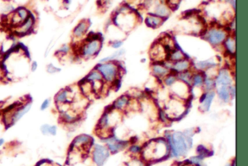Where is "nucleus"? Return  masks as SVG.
Instances as JSON below:
<instances>
[{"mask_svg":"<svg viewBox=\"0 0 248 166\" xmlns=\"http://www.w3.org/2000/svg\"><path fill=\"white\" fill-rule=\"evenodd\" d=\"M47 73H50V74H54V73L60 72V69L58 68H56V66L53 65L52 63H50V64H49L47 66Z\"/></svg>","mask_w":248,"mask_h":166,"instance_id":"c9c22d12","label":"nucleus"},{"mask_svg":"<svg viewBox=\"0 0 248 166\" xmlns=\"http://www.w3.org/2000/svg\"><path fill=\"white\" fill-rule=\"evenodd\" d=\"M185 105L183 101L178 97H174L168 101L165 107V115L168 118L176 119L184 114Z\"/></svg>","mask_w":248,"mask_h":166,"instance_id":"20e7f679","label":"nucleus"},{"mask_svg":"<svg viewBox=\"0 0 248 166\" xmlns=\"http://www.w3.org/2000/svg\"><path fill=\"white\" fill-rule=\"evenodd\" d=\"M64 2H66V4H69L71 2V0H64Z\"/></svg>","mask_w":248,"mask_h":166,"instance_id":"a18cd8bd","label":"nucleus"},{"mask_svg":"<svg viewBox=\"0 0 248 166\" xmlns=\"http://www.w3.org/2000/svg\"><path fill=\"white\" fill-rule=\"evenodd\" d=\"M192 74L188 70L185 72H182V73H179L178 76V79L181 81L184 82L186 84H190L191 82L192 81Z\"/></svg>","mask_w":248,"mask_h":166,"instance_id":"a878e982","label":"nucleus"},{"mask_svg":"<svg viewBox=\"0 0 248 166\" xmlns=\"http://www.w3.org/2000/svg\"><path fill=\"white\" fill-rule=\"evenodd\" d=\"M152 72L157 77H165L170 73L169 69L159 63H155L152 65Z\"/></svg>","mask_w":248,"mask_h":166,"instance_id":"a211bd4d","label":"nucleus"},{"mask_svg":"<svg viewBox=\"0 0 248 166\" xmlns=\"http://www.w3.org/2000/svg\"><path fill=\"white\" fill-rule=\"evenodd\" d=\"M5 142V141L3 138H0V147H2V145H4Z\"/></svg>","mask_w":248,"mask_h":166,"instance_id":"c03bdc74","label":"nucleus"},{"mask_svg":"<svg viewBox=\"0 0 248 166\" xmlns=\"http://www.w3.org/2000/svg\"><path fill=\"white\" fill-rule=\"evenodd\" d=\"M215 65V63L210 61H202L199 62L196 64V67L199 70H205Z\"/></svg>","mask_w":248,"mask_h":166,"instance_id":"c756f323","label":"nucleus"},{"mask_svg":"<svg viewBox=\"0 0 248 166\" xmlns=\"http://www.w3.org/2000/svg\"><path fill=\"white\" fill-rule=\"evenodd\" d=\"M215 92L213 91H210L208 92L207 93L205 94V96H204V99L203 100V102H201V109L204 111H208L210 110V106H211L212 102H213V99L215 97Z\"/></svg>","mask_w":248,"mask_h":166,"instance_id":"aec40b11","label":"nucleus"},{"mask_svg":"<svg viewBox=\"0 0 248 166\" xmlns=\"http://www.w3.org/2000/svg\"><path fill=\"white\" fill-rule=\"evenodd\" d=\"M58 132V127L56 125H51V128H50V136H56Z\"/></svg>","mask_w":248,"mask_h":166,"instance_id":"ea45409f","label":"nucleus"},{"mask_svg":"<svg viewBox=\"0 0 248 166\" xmlns=\"http://www.w3.org/2000/svg\"><path fill=\"white\" fill-rule=\"evenodd\" d=\"M167 143L175 157H183L188 152V142L181 132H175L167 136Z\"/></svg>","mask_w":248,"mask_h":166,"instance_id":"f03ea898","label":"nucleus"},{"mask_svg":"<svg viewBox=\"0 0 248 166\" xmlns=\"http://www.w3.org/2000/svg\"><path fill=\"white\" fill-rule=\"evenodd\" d=\"M88 28V23L87 21H81L74 29V36L76 38H80L82 37Z\"/></svg>","mask_w":248,"mask_h":166,"instance_id":"6ab92c4d","label":"nucleus"},{"mask_svg":"<svg viewBox=\"0 0 248 166\" xmlns=\"http://www.w3.org/2000/svg\"><path fill=\"white\" fill-rule=\"evenodd\" d=\"M166 52L165 48L161 44H154L151 47L150 51L151 57L155 63L162 62L164 59H166Z\"/></svg>","mask_w":248,"mask_h":166,"instance_id":"9b49d317","label":"nucleus"},{"mask_svg":"<svg viewBox=\"0 0 248 166\" xmlns=\"http://www.w3.org/2000/svg\"><path fill=\"white\" fill-rule=\"evenodd\" d=\"M50 128H51V125L44 123L42 125L41 127H40V131H41L42 135L50 136Z\"/></svg>","mask_w":248,"mask_h":166,"instance_id":"f704fd0d","label":"nucleus"},{"mask_svg":"<svg viewBox=\"0 0 248 166\" xmlns=\"http://www.w3.org/2000/svg\"><path fill=\"white\" fill-rule=\"evenodd\" d=\"M60 118L61 122L64 123L66 125H67V124L79 122L80 116L77 112L71 108L69 110L60 112Z\"/></svg>","mask_w":248,"mask_h":166,"instance_id":"f8f14e48","label":"nucleus"},{"mask_svg":"<svg viewBox=\"0 0 248 166\" xmlns=\"http://www.w3.org/2000/svg\"><path fill=\"white\" fill-rule=\"evenodd\" d=\"M192 82L196 87H199V86H202L203 83H204V78H203L202 75L201 74L194 75L192 78Z\"/></svg>","mask_w":248,"mask_h":166,"instance_id":"473e14b6","label":"nucleus"},{"mask_svg":"<svg viewBox=\"0 0 248 166\" xmlns=\"http://www.w3.org/2000/svg\"><path fill=\"white\" fill-rule=\"evenodd\" d=\"M154 13L156 16L159 18H165V17H167L170 14V9L167 5L160 4L156 7Z\"/></svg>","mask_w":248,"mask_h":166,"instance_id":"412c9836","label":"nucleus"},{"mask_svg":"<svg viewBox=\"0 0 248 166\" xmlns=\"http://www.w3.org/2000/svg\"><path fill=\"white\" fill-rule=\"evenodd\" d=\"M50 99H44V100L43 101L42 103L41 106H40V110H41L42 111L45 110L46 109H47V108L50 107Z\"/></svg>","mask_w":248,"mask_h":166,"instance_id":"58836bf2","label":"nucleus"},{"mask_svg":"<svg viewBox=\"0 0 248 166\" xmlns=\"http://www.w3.org/2000/svg\"><path fill=\"white\" fill-rule=\"evenodd\" d=\"M34 21H35V18L32 15H28V18L18 27V31H17L18 34H21V35H25V34H28L31 31V28H33Z\"/></svg>","mask_w":248,"mask_h":166,"instance_id":"2eb2a0df","label":"nucleus"},{"mask_svg":"<svg viewBox=\"0 0 248 166\" xmlns=\"http://www.w3.org/2000/svg\"><path fill=\"white\" fill-rule=\"evenodd\" d=\"M207 33V39L212 45H219L227 38L226 33L221 29L214 28L210 29Z\"/></svg>","mask_w":248,"mask_h":166,"instance_id":"0eeeda50","label":"nucleus"},{"mask_svg":"<svg viewBox=\"0 0 248 166\" xmlns=\"http://www.w3.org/2000/svg\"><path fill=\"white\" fill-rule=\"evenodd\" d=\"M101 41H92L88 42L80 49V54L85 58L92 57L99 52L101 46Z\"/></svg>","mask_w":248,"mask_h":166,"instance_id":"6e6552de","label":"nucleus"},{"mask_svg":"<svg viewBox=\"0 0 248 166\" xmlns=\"http://www.w3.org/2000/svg\"><path fill=\"white\" fill-rule=\"evenodd\" d=\"M130 99V96H128L127 95H122L114 102L112 105L113 107H114V109L119 111L124 110L127 108Z\"/></svg>","mask_w":248,"mask_h":166,"instance_id":"dca6fc26","label":"nucleus"},{"mask_svg":"<svg viewBox=\"0 0 248 166\" xmlns=\"http://www.w3.org/2000/svg\"><path fill=\"white\" fill-rule=\"evenodd\" d=\"M191 67V63L187 60H182L180 61L175 62L174 65H172V69L177 73H182L188 70Z\"/></svg>","mask_w":248,"mask_h":166,"instance_id":"f3484780","label":"nucleus"},{"mask_svg":"<svg viewBox=\"0 0 248 166\" xmlns=\"http://www.w3.org/2000/svg\"><path fill=\"white\" fill-rule=\"evenodd\" d=\"M74 96L72 92L69 89H65L60 91L55 97V102L56 105H61L64 103H71L73 101Z\"/></svg>","mask_w":248,"mask_h":166,"instance_id":"4468645a","label":"nucleus"},{"mask_svg":"<svg viewBox=\"0 0 248 166\" xmlns=\"http://www.w3.org/2000/svg\"><path fill=\"white\" fill-rule=\"evenodd\" d=\"M110 155V151L105 145L96 144L92 152V160L97 166H103Z\"/></svg>","mask_w":248,"mask_h":166,"instance_id":"39448f33","label":"nucleus"},{"mask_svg":"<svg viewBox=\"0 0 248 166\" xmlns=\"http://www.w3.org/2000/svg\"><path fill=\"white\" fill-rule=\"evenodd\" d=\"M95 70L102 75L104 80L108 83H112L114 81L118 79L120 73L119 66L113 62L101 63L96 66Z\"/></svg>","mask_w":248,"mask_h":166,"instance_id":"7ed1b4c3","label":"nucleus"},{"mask_svg":"<svg viewBox=\"0 0 248 166\" xmlns=\"http://www.w3.org/2000/svg\"><path fill=\"white\" fill-rule=\"evenodd\" d=\"M37 166H53V164L51 163H48L47 160H44V161L40 162Z\"/></svg>","mask_w":248,"mask_h":166,"instance_id":"a19ab883","label":"nucleus"},{"mask_svg":"<svg viewBox=\"0 0 248 166\" xmlns=\"http://www.w3.org/2000/svg\"><path fill=\"white\" fill-rule=\"evenodd\" d=\"M217 94L221 100L224 102H228L231 99L230 92H229V87L226 86H220V88L217 90Z\"/></svg>","mask_w":248,"mask_h":166,"instance_id":"5701e85b","label":"nucleus"},{"mask_svg":"<svg viewBox=\"0 0 248 166\" xmlns=\"http://www.w3.org/2000/svg\"><path fill=\"white\" fill-rule=\"evenodd\" d=\"M225 46L226 48V52H229L230 54H234L235 51H236V43H235V39L232 37H229L226 38L225 40Z\"/></svg>","mask_w":248,"mask_h":166,"instance_id":"b1692460","label":"nucleus"},{"mask_svg":"<svg viewBox=\"0 0 248 166\" xmlns=\"http://www.w3.org/2000/svg\"><path fill=\"white\" fill-rule=\"evenodd\" d=\"M141 151L142 147H140L139 145H135V144H134V145H132L130 148V152L132 154H139V153L141 152Z\"/></svg>","mask_w":248,"mask_h":166,"instance_id":"e433bc0d","label":"nucleus"},{"mask_svg":"<svg viewBox=\"0 0 248 166\" xmlns=\"http://www.w3.org/2000/svg\"><path fill=\"white\" fill-rule=\"evenodd\" d=\"M231 76L229 72L226 69H222V70H219L217 76H216L215 81L216 86H228L229 85L231 84Z\"/></svg>","mask_w":248,"mask_h":166,"instance_id":"ddd939ff","label":"nucleus"},{"mask_svg":"<svg viewBox=\"0 0 248 166\" xmlns=\"http://www.w3.org/2000/svg\"><path fill=\"white\" fill-rule=\"evenodd\" d=\"M184 59V54L181 52L180 50H173L172 52L170 53V60L172 61L178 62L180 60H182Z\"/></svg>","mask_w":248,"mask_h":166,"instance_id":"bb28decb","label":"nucleus"},{"mask_svg":"<svg viewBox=\"0 0 248 166\" xmlns=\"http://www.w3.org/2000/svg\"><path fill=\"white\" fill-rule=\"evenodd\" d=\"M204 86V89L207 91V92H210V91H213V88H214L215 85V81L213 79H210V78H207L205 80H204V83H203Z\"/></svg>","mask_w":248,"mask_h":166,"instance_id":"7c9ffc66","label":"nucleus"},{"mask_svg":"<svg viewBox=\"0 0 248 166\" xmlns=\"http://www.w3.org/2000/svg\"><path fill=\"white\" fill-rule=\"evenodd\" d=\"M176 81H177V78L175 75L168 74L165 79V85H167V86H172V85L173 84V83H175Z\"/></svg>","mask_w":248,"mask_h":166,"instance_id":"72a5a7b5","label":"nucleus"},{"mask_svg":"<svg viewBox=\"0 0 248 166\" xmlns=\"http://www.w3.org/2000/svg\"><path fill=\"white\" fill-rule=\"evenodd\" d=\"M37 67H38V64H37V62H33L32 63H31V70L32 72L36 71V70L37 69Z\"/></svg>","mask_w":248,"mask_h":166,"instance_id":"37998d69","label":"nucleus"},{"mask_svg":"<svg viewBox=\"0 0 248 166\" xmlns=\"http://www.w3.org/2000/svg\"><path fill=\"white\" fill-rule=\"evenodd\" d=\"M92 141L93 139L88 134H80L74 138L70 147L78 149L85 154V152L89 151L91 148Z\"/></svg>","mask_w":248,"mask_h":166,"instance_id":"423d86ee","label":"nucleus"},{"mask_svg":"<svg viewBox=\"0 0 248 166\" xmlns=\"http://www.w3.org/2000/svg\"><path fill=\"white\" fill-rule=\"evenodd\" d=\"M169 144L162 138L154 139L142 147V156L148 161L158 160L167 156Z\"/></svg>","mask_w":248,"mask_h":166,"instance_id":"f257e3e1","label":"nucleus"},{"mask_svg":"<svg viewBox=\"0 0 248 166\" xmlns=\"http://www.w3.org/2000/svg\"><path fill=\"white\" fill-rule=\"evenodd\" d=\"M197 153H198L199 157L200 158H204V157H207V156L210 155V151L206 148L203 145H199L197 147Z\"/></svg>","mask_w":248,"mask_h":166,"instance_id":"cd10ccee","label":"nucleus"},{"mask_svg":"<svg viewBox=\"0 0 248 166\" xmlns=\"http://www.w3.org/2000/svg\"><path fill=\"white\" fill-rule=\"evenodd\" d=\"M85 80L88 81L89 82H94V81H104V78H103L102 75L99 73L97 70H93L85 78Z\"/></svg>","mask_w":248,"mask_h":166,"instance_id":"393cba45","label":"nucleus"},{"mask_svg":"<svg viewBox=\"0 0 248 166\" xmlns=\"http://www.w3.org/2000/svg\"><path fill=\"white\" fill-rule=\"evenodd\" d=\"M69 51H70V47H69L68 45L64 44V45L62 46V47L58 50L57 52L61 54H66Z\"/></svg>","mask_w":248,"mask_h":166,"instance_id":"4c0bfd02","label":"nucleus"},{"mask_svg":"<svg viewBox=\"0 0 248 166\" xmlns=\"http://www.w3.org/2000/svg\"><path fill=\"white\" fill-rule=\"evenodd\" d=\"M122 45V41H115L112 43V47L114 48H119Z\"/></svg>","mask_w":248,"mask_h":166,"instance_id":"79ce46f5","label":"nucleus"},{"mask_svg":"<svg viewBox=\"0 0 248 166\" xmlns=\"http://www.w3.org/2000/svg\"><path fill=\"white\" fill-rule=\"evenodd\" d=\"M226 166H231V165H227Z\"/></svg>","mask_w":248,"mask_h":166,"instance_id":"49530a36","label":"nucleus"},{"mask_svg":"<svg viewBox=\"0 0 248 166\" xmlns=\"http://www.w3.org/2000/svg\"><path fill=\"white\" fill-rule=\"evenodd\" d=\"M16 13L17 15H18V17H19L20 19L21 20L22 22H24V21L28 18V15H28V13H29L28 11L24 8H18V9L16 10Z\"/></svg>","mask_w":248,"mask_h":166,"instance_id":"2f4dec72","label":"nucleus"},{"mask_svg":"<svg viewBox=\"0 0 248 166\" xmlns=\"http://www.w3.org/2000/svg\"><path fill=\"white\" fill-rule=\"evenodd\" d=\"M32 107V102H27L25 104H23L20 107H18L15 111L12 113L10 117V124L11 125L16 123L20 121L26 114L28 113L31 109Z\"/></svg>","mask_w":248,"mask_h":166,"instance_id":"1a4fd4ad","label":"nucleus"},{"mask_svg":"<svg viewBox=\"0 0 248 166\" xmlns=\"http://www.w3.org/2000/svg\"><path fill=\"white\" fill-rule=\"evenodd\" d=\"M172 90L175 96L181 99L188 97L189 94V88L188 84L181 81H176L172 85Z\"/></svg>","mask_w":248,"mask_h":166,"instance_id":"9d476101","label":"nucleus"},{"mask_svg":"<svg viewBox=\"0 0 248 166\" xmlns=\"http://www.w3.org/2000/svg\"><path fill=\"white\" fill-rule=\"evenodd\" d=\"M146 23L151 28H158L162 23V19L156 15H149L146 19Z\"/></svg>","mask_w":248,"mask_h":166,"instance_id":"4be33fe9","label":"nucleus"},{"mask_svg":"<svg viewBox=\"0 0 248 166\" xmlns=\"http://www.w3.org/2000/svg\"><path fill=\"white\" fill-rule=\"evenodd\" d=\"M124 53V51L123 50H119V51L117 52H115L114 54H111V55L108 56V57H106V58L102 59V60H100V63H107V62H111V60H113L114 59L117 58V57H119V56H121L122 54H123Z\"/></svg>","mask_w":248,"mask_h":166,"instance_id":"c85d7f7f","label":"nucleus"}]
</instances>
